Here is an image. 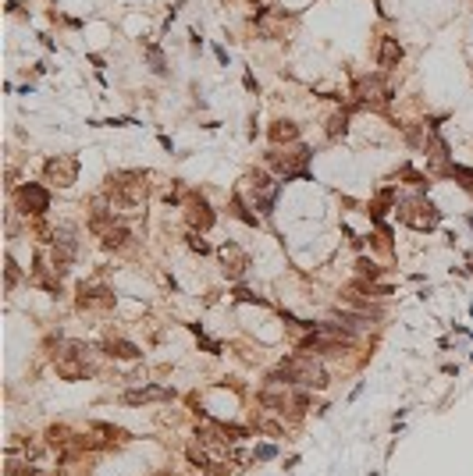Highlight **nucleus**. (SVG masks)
<instances>
[{
	"instance_id": "4468645a",
	"label": "nucleus",
	"mask_w": 473,
	"mask_h": 476,
	"mask_svg": "<svg viewBox=\"0 0 473 476\" xmlns=\"http://www.w3.org/2000/svg\"><path fill=\"white\" fill-rule=\"evenodd\" d=\"M296 139H299V125L296 121H274L271 125V142L282 146V142H296Z\"/></svg>"
},
{
	"instance_id": "7ed1b4c3",
	"label": "nucleus",
	"mask_w": 473,
	"mask_h": 476,
	"mask_svg": "<svg viewBox=\"0 0 473 476\" xmlns=\"http://www.w3.org/2000/svg\"><path fill=\"white\" fill-rule=\"evenodd\" d=\"M438 220H441V210H438L430 199L413 196V199L402 203V224H409L413 231H434Z\"/></svg>"
},
{
	"instance_id": "0eeeda50",
	"label": "nucleus",
	"mask_w": 473,
	"mask_h": 476,
	"mask_svg": "<svg viewBox=\"0 0 473 476\" xmlns=\"http://www.w3.org/2000/svg\"><path fill=\"white\" fill-rule=\"evenodd\" d=\"M18 206H22V213L43 217V213L50 210V192H47L43 185H36V181H26V185L18 188Z\"/></svg>"
},
{
	"instance_id": "aec40b11",
	"label": "nucleus",
	"mask_w": 473,
	"mask_h": 476,
	"mask_svg": "<svg viewBox=\"0 0 473 476\" xmlns=\"http://www.w3.org/2000/svg\"><path fill=\"white\" fill-rule=\"evenodd\" d=\"M356 271H360V278H370V281H377V278H381V267H377L374 260H360V264H356Z\"/></svg>"
},
{
	"instance_id": "5701e85b",
	"label": "nucleus",
	"mask_w": 473,
	"mask_h": 476,
	"mask_svg": "<svg viewBox=\"0 0 473 476\" xmlns=\"http://www.w3.org/2000/svg\"><path fill=\"white\" fill-rule=\"evenodd\" d=\"M15 285H18V264L8 256V288H15Z\"/></svg>"
},
{
	"instance_id": "ddd939ff",
	"label": "nucleus",
	"mask_w": 473,
	"mask_h": 476,
	"mask_svg": "<svg viewBox=\"0 0 473 476\" xmlns=\"http://www.w3.org/2000/svg\"><path fill=\"white\" fill-rule=\"evenodd\" d=\"M399 61H402V47H399V40L384 36L381 47H377V64H381V68H399Z\"/></svg>"
},
{
	"instance_id": "6ab92c4d",
	"label": "nucleus",
	"mask_w": 473,
	"mask_h": 476,
	"mask_svg": "<svg viewBox=\"0 0 473 476\" xmlns=\"http://www.w3.org/2000/svg\"><path fill=\"white\" fill-rule=\"evenodd\" d=\"M448 174L459 178V185H462L466 192H473V171H469V167H459V164H455V167H448Z\"/></svg>"
},
{
	"instance_id": "f03ea898",
	"label": "nucleus",
	"mask_w": 473,
	"mask_h": 476,
	"mask_svg": "<svg viewBox=\"0 0 473 476\" xmlns=\"http://www.w3.org/2000/svg\"><path fill=\"white\" fill-rule=\"evenodd\" d=\"M271 380H278V384L328 387V373H324L313 359H306V356H292V359H285V363H282V370H278V373H271Z\"/></svg>"
},
{
	"instance_id": "b1692460",
	"label": "nucleus",
	"mask_w": 473,
	"mask_h": 476,
	"mask_svg": "<svg viewBox=\"0 0 473 476\" xmlns=\"http://www.w3.org/2000/svg\"><path fill=\"white\" fill-rule=\"evenodd\" d=\"M274 455H278L274 444H260V448H257V458H260V462H267V458H274Z\"/></svg>"
},
{
	"instance_id": "a211bd4d",
	"label": "nucleus",
	"mask_w": 473,
	"mask_h": 476,
	"mask_svg": "<svg viewBox=\"0 0 473 476\" xmlns=\"http://www.w3.org/2000/svg\"><path fill=\"white\" fill-rule=\"evenodd\" d=\"M231 210H235V217L246 220L250 227H257V224H260V220H257V213H250V210H246V203H243V196H239V192L231 196Z\"/></svg>"
},
{
	"instance_id": "9b49d317",
	"label": "nucleus",
	"mask_w": 473,
	"mask_h": 476,
	"mask_svg": "<svg viewBox=\"0 0 473 476\" xmlns=\"http://www.w3.org/2000/svg\"><path fill=\"white\" fill-rule=\"evenodd\" d=\"M114 306V295L107 288H79V310H111Z\"/></svg>"
},
{
	"instance_id": "20e7f679",
	"label": "nucleus",
	"mask_w": 473,
	"mask_h": 476,
	"mask_svg": "<svg viewBox=\"0 0 473 476\" xmlns=\"http://www.w3.org/2000/svg\"><path fill=\"white\" fill-rule=\"evenodd\" d=\"M310 157H313V149H310V146H292V149H285V153H282V149L267 153V164H271V167H278V171H282V178H296V174H299V178H306V171H303V167L310 164Z\"/></svg>"
},
{
	"instance_id": "39448f33",
	"label": "nucleus",
	"mask_w": 473,
	"mask_h": 476,
	"mask_svg": "<svg viewBox=\"0 0 473 476\" xmlns=\"http://www.w3.org/2000/svg\"><path fill=\"white\" fill-rule=\"evenodd\" d=\"M43 174H47V181H54L57 188H68V185H75V178H79V157H50V160L43 164Z\"/></svg>"
},
{
	"instance_id": "9d476101",
	"label": "nucleus",
	"mask_w": 473,
	"mask_h": 476,
	"mask_svg": "<svg viewBox=\"0 0 473 476\" xmlns=\"http://www.w3.org/2000/svg\"><path fill=\"white\" fill-rule=\"evenodd\" d=\"M185 220H189L192 231H206V227L213 224V210H210V203H206L203 196H189V203H185Z\"/></svg>"
},
{
	"instance_id": "f8f14e48",
	"label": "nucleus",
	"mask_w": 473,
	"mask_h": 476,
	"mask_svg": "<svg viewBox=\"0 0 473 476\" xmlns=\"http://www.w3.org/2000/svg\"><path fill=\"white\" fill-rule=\"evenodd\" d=\"M167 398H174V391H171V387H135V391H125V395H121V402H125V405H143V402H167Z\"/></svg>"
},
{
	"instance_id": "1a4fd4ad",
	"label": "nucleus",
	"mask_w": 473,
	"mask_h": 476,
	"mask_svg": "<svg viewBox=\"0 0 473 476\" xmlns=\"http://www.w3.org/2000/svg\"><path fill=\"white\" fill-rule=\"evenodd\" d=\"M388 86L381 82V79H360L356 82V103L360 107H381V103H388Z\"/></svg>"
},
{
	"instance_id": "dca6fc26",
	"label": "nucleus",
	"mask_w": 473,
	"mask_h": 476,
	"mask_svg": "<svg viewBox=\"0 0 473 476\" xmlns=\"http://www.w3.org/2000/svg\"><path fill=\"white\" fill-rule=\"evenodd\" d=\"M104 246L107 249H125L128 246V231L125 227H107L104 231Z\"/></svg>"
},
{
	"instance_id": "423d86ee",
	"label": "nucleus",
	"mask_w": 473,
	"mask_h": 476,
	"mask_svg": "<svg viewBox=\"0 0 473 476\" xmlns=\"http://www.w3.org/2000/svg\"><path fill=\"white\" fill-rule=\"evenodd\" d=\"M75 253H79L75 234H72V231H54V249H50V260H54V271H57V274H68V271H72Z\"/></svg>"
},
{
	"instance_id": "6e6552de",
	"label": "nucleus",
	"mask_w": 473,
	"mask_h": 476,
	"mask_svg": "<svg viewBox=\"0 0 473 476\" xmlns=\"http://www.w3.org/2000/svg\"><path fill=\"white\" fill-rule=\"evenodd\" d=\"M221 264H224V274L235 281V278H243L246 274V267H250V253L243 249V246H235V242H224L221 246Z\"/></svg>"
},
{
	"instance_id": "412c9836",
	"label": "nucleus",
	"mask_w": 473,
	"mask_h": 476,
	"mask_svg": "<svg viewBox=\"0 0 473 476\" xmlns=\"http://www.w3.org/2000/svg\"><path fill=\"white\" fill-rule=\"evenodd\" d=\"M189 462H192V465H199V469H210V465H213V462H210V455H206L203 448H196V444L189 448Z\"/></svg>"
},
{
	"instance_id": "f257e3e1",
	"label": "nucleus",
	"mask_w": 473,
	"mask_h": 476,
	"mask_svg": "<svg viewBox=\"0 0 473 476\" xmlns=\"http://www.w3.org/2000/svg\"><path fill=\"white\" fill-rule=\"evenodd\" d=\"M107 192H111L114 206H121V210H139V206L146 203L150 185H146V174H143V171H121V174H111V178H107Z\"/></svg>"
},
{
	"instance_id": "f3484780",
	"label": "nucleus",
	"mask_w": 473,
	"mask_h": 476,
	"mask_svg": "<svg viewBox=\"0 0 473 476\" xmlns=\"http://www.w3.org/2000/svg\"><path fill=\"white\" fill-rule=\"evenodd\" d=\"M349 132V114L342 110V114H331L328 118V139H338V135H345Z\"/></svg>"
},
{
	"instance_id": "2eb2a0df",
	"label": "nucleus",
	"mask_w": 473,
	"mask_h": 476,
	"mask_svg": "<svg viewBox=\"0 0 473 476\" xmlns=\"http://www.w3.org/2000/svg\"><path fill=\"white\" fill-rule=\"evenodd\" d=\"M107 352H111L114 359H139V356H143V348H139V345H132V341H125V338L107 341Z\"/></svg>"
},
{
	"instance_id": "4be33fe9",
	"label": "nucleus",
	"mask_w": 473,
	"mask_h": 476,
	"mask_svg": "<svg viewBox=\"0 0 473 476\" xmlns=\"http://www.w3.org/2000/svg\"><path fill=\"white\" fill-rule=\"evenodd\" d=\"M189 249H192V253H199V256H203V253H210V246L203 242V238H196V234H189Z\"/></svg>"
}]
</instances>
